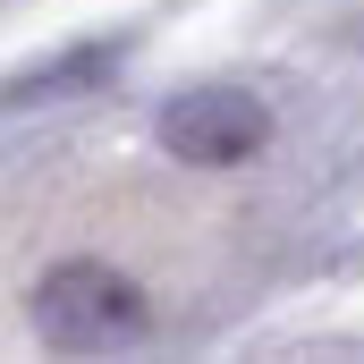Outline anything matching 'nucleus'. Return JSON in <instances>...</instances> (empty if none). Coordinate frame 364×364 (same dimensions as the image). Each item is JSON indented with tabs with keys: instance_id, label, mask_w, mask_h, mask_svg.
Masks as SVG:
<instances>
[{
	"instance_id": "nucleus-1",
	"label": "nucleus",
	"mask_w": 364,
	"mask_h": 364,
	"mask_svg": "<svg viewBox=\"0 0 364 364\" xmlns=\"http://www.w3.org/2000/svg\"><path fill=\"white\" fill-rule=\"evenodd\" d=\"M34 322H43L51 348H119V339L144 331V296L110 263H60L34 288Z\"/></svg>"
},
{
	"instance_id": "nucleus-2",
	"label": "nucleus",
	"mask_w": 364,
	"mask_h": 364,
	"mask_svg": "<svg viewBox=\"0 0 364 364\" xmlns=\"http://www.w3.org/2000/svg\"><path fill=\"white\" fill-rule=\"evenodd\" d=\"M263 136H272L263 102L237 93V85H186L161 102V144L178 161H195V170H229V161L263 153Z\"/></svg>"
}]
</instances>
